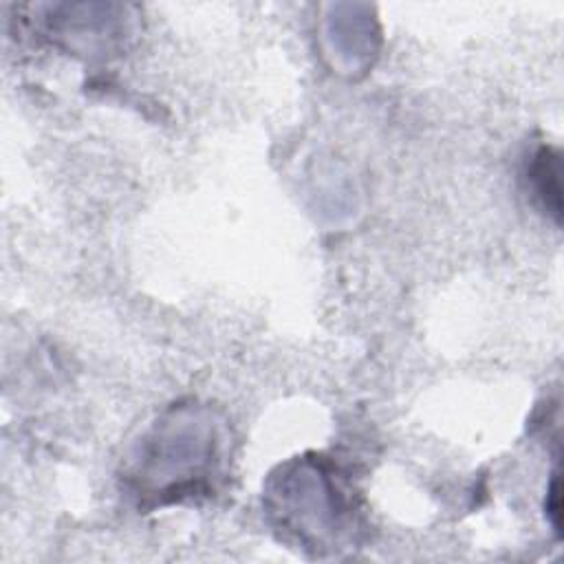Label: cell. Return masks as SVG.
I'll return each mask as SVG.
<instances>
[{
	"label": "cell",
	"instance_id": "7a4b0ae2",
	"mask_svg": "<svg viewBox=\"0 0 564 564\" xmlns=\"http://www.w3.org/2000/svg\"><path fill=\"white\" fill-rule=\"evenodd\" d=\"M533 178L540 183L538 192L544 198L546 209H553V214H560V185H557V156L551 154V150H542L538 154Z\"/></svg>",
	"mask_w": 564,
	"mask_h": 564
},
{
	"label": "cell",
	"instance_id": "6da1fadb",
	"mask_svg": "<svg viewBox=\"0 0 564 564\" xmlns=\"http://www.w3.org/2000/svg\"><path fill=\"white\" fill-rule=\"evenodd\" d=\"M209 425H203L194 441H181L183 427L170 419L156 427L141 449V458L134 469V482L139 491H152L159 500H178L207 487L209 474L218 467L216 427L200 436Z\"/></svg>",
	"mask_w": 564,
	"mask_h": 564
}]
</instances>
